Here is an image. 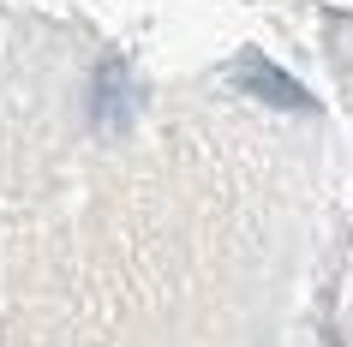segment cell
<instances>
[{"label": "cell", "mask_w": 353, "mask_h": 347, "mask_svg": "<svg viewBox=\"0 0 353 347\" xmlns=\"http://www.w3.org/2000/svg\"><path fill=\"white\" fill-rule=\"evenodd\" d=\"M245 84H252L258 96H270V102H281V108H312V96L299 90V84H288V78H276V66H263V60H252Z\"/></svg>", "instance_id": "cell-1"}]
</instances>
